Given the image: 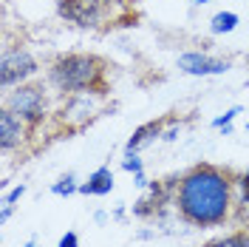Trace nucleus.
I'll use <instances>...</instances> for the list:
<instances>
[{
  "instance_id": "obj_5",
  "label": "nucleus",
  "mask_w": 249,
  "mask_h": 247,
  "mask_svg": "<svg viewBox=\"0 0 249 247\" xmlns=\"http://www.w3.org/2000/svg\"><path fill=\"white\" fill-rule=\"evenodd\" d=\"M37 74V60L31 57L29 51H9L3 54V62H0V82L3 88L15 85V82H23Z\"/></svg>"
},
{
  "instance_id": "obj_6",
  "label": "nucleus",
  "mask_w": 249,
  "mask_h": 247,
  "mask_svg": "<svg viewBox=\"0 0 249 247\" xmlns=\"http://www.w3.org/2000/svg\"><path fill=\"white\" fill-rule=\"evenodd\" d=\"M178 68L184 74H193V77H210V74H224L230 71V62L218 60V57H210V54H198V51H187L178 57Z\"/></svg>"
},
{
  "instance_id": "obj_1",
  "label": "nucleus",
  "mask_w": 249,
  "mask_h": 247,
  "mask_svg": "<svg viewBox=\"0 0 249 247\" xmlns=\"http://www.w3.org/2000/svg\"><path fill=\"white\" fill-rule=\"evenodd\" d=\"M176 202L190 225H218L230 213V179L210 165H198L178 182Z\"/></svg>"
},
{
  "instance_id": "obj_10",
  "label": "nucleus",
  "mask_w": 249,
  "mask_h": 247,
  "mask_svg": "<svg viewBox=\"0 0 249 247\" xmlns=\"http://www.w3.org/2000/svg\"><path fill=\"white\" fill-rule=\"evenodd\" d=\"M161 134V123H147V125H142V128H136L133 131V137L127 139V145H124V151L127 154H133V151H139L142 145H147L153 137H159Z\"/></svg>"
},
{
  "instance_id": "obj_3",
  "label": "nucleus",
  "mask_w": 249,
  "mask_h": 247,
  "mask_svg": "<svg viewBox=\"0 0 249 247\" xmlns=\"http://www.w3.org/2000/svg\"><path fill=\"white\" fill-rule=\"evenodd\" d=\"M110 3L113 0H60V15L65 20H71L74 26H99L110 12Z\"/></svg>"
},
{
  "instance_id": "obj_18",
  "label": "nucleus",
  "mask_w": 249,
  "mask_h": 247,
  "mask_svg": "<svg viewBox=\"0 0 249 247\" xmlns=\"http://www.w3.org/2000/svg\"><path fill=\"white\" fill-rule=\"evenodd\" d=\"M57 247H79L77 233H71V230H68V233H65V236L60 239V245H57Z\"/></svg>"
},
{
  "instance_id": "obj_17",
  "label": "nucleus",
  "mask_w": 249,
  "mask_h": 247,
  "mask_svg": "<svg viewBox=\"0 0 249 247\" xmlns=\"http://www.w3.org/2000/svg\"><path fill=\"white\" fill-rule=\"evenodd\" d=\"M238 187H241V202L249 205V173H244V176L238 179Z\"/></svg>"
},
{
  "instance_id": "obj_13",
  "label": "nucleus",
  "mask_w": 249,
  "mask_h": 247,
  "mask_svg": "<svg viewBox=\"0 0 249 247\" xmlns=\"http://www.w3.org/2000/svg\"><path fill=\"white\" fill-rule=\"evenodd\" d=\"M74 182H77V179H74V173H65L60 182L51 187V193H57V196H71L74 190H79V187L74 185Z\"/></svg>"
},
{
  "instance_id": "obj_19",
  "label": "nucleus",
  "mask_w": 249,
  "mask_h": 247,
  "mask_svg": "<svg viewBox=\"0 0 249 247\" xmlns=\"http://www.w3.org/2000/svg\"><path fill=\"white\" fill-rule=\"evenodd\" d=\"M9 216H12V205H3V213H0V222H6Z\"/></svg>"
},
{
  "instance_id": "obj_9",
  "label": "nucleus",
  "mask_w": 249,
  "mask_h": 247,
  "mask_svg": "<svg viewBox=\"0 0 249 247\" xmlns=\"http://www.w3.org/2000/svg\"><path fill=\"white\" fill-rule=\"evenodd\" d=\"M161 202H164V187L159 185V182H153V185H150V196H144V199L136 202V205H133V213H136V216H150L153 210L161 207Z\"/></svg>"
},
{
  "instance_id": "obj_11",
  "label": "nucleus",
  "mask_w": 249,
  "mask_h": 247,
  "mask_svg": "<svg viewBox=\"0 0 249 247\" xmlns=\"http://www.w3.org/2000/svg\"><path fill=\"white\" fill-rule=\"evenodd\" d=\"M235 26H238V15L235 12H218L213 17V23H210V31L213 34H230V31H235Z\"/></svg>"
},
{
  "instance_id": "obj_15",
  "label": "nucleus",
  "mask_w": 249,
  "mask_h": 247,
  "mask_svg": "<svg viewBox=\"0 0 249 247\" xmlns=\"http://www.w3.org/2000/svg\"><path fill=\"white\" fill-rule=\"evenodd\" d=\"M122 168H124V170H130V173H136V176L142 173V159L136 156V151H133V154H124Z\"/></svg>"
},
{
  "instance_id": "obj_14",
  "label": "nucleus",
  "mask_w": 249,
  "mask_h": 247,
  "mask_svg": "<svg viewBox=\"0 0 249 247\" xmlns=\"http://www.w3.org/2000/svg\"><path fill=\"white\" fill-rule=\"evenodd\" d=\"M238 114H241V108L235 105V108H230L224 117H215V120H213V128H224V134H232V125H230V123H232Z\"/></svg>"
},
{
  "instance_id": "obj_22",
  "label": "nucleus",
  "mask_w": 249,
  "mask_h": 247,
  "mask_svg": "<svg viewBox=\"0 0 249 247\" xmlns=\"http://www.w3.org/2000/svg\"><path fill=\"white\" fill-rule=\"evenodd\" d=\"M247 128H249V125H247Z\"/></svg>"
},
{
  "instance_id": "obj_21",
  "label": "nucleus",
  "mask_w": 249,
  "mask_h": 247,
  "mask_svg": "<svg viewBox=\"0 0 249 247\" xmlns=\"http://www.w3.org/2000/svg\"><path fill=\"white\" fill-rule=\"evenodd\" d=\"M190 3H196V6H204V3H210V0H190Z\"/></svg>"
},
{
  "instance_id": "obj_8",
  "label": "nucleus",
  "mask_w": 249,
  "mask_h": 247,
  "mask_svg": "<svg viewBox=\"0 0 249 247\" xmlns=\"http://www.w3.org/2000/svg\"><path fill=\"white\" fill-rule=\"evenodd\" d=\"M110 190H113V173H110V168H96L88 176V182L79 185V193H85V196H105Z\"/></svg>"
},
{
  "instance_id": "obj_16",
  "label": "nucleus",
  "mask_w": 249,
  "mask_h": 247,
  "mask_svg": "<svg viewBox=\"0 0 249 247\" xmlns=\"http://www.w3.org/2000/svg\"><path fill=\"white\" fill-rule=\"evenodd\" d=\"M23 193H26V185H17V187H12V190L6 193V199H3V205H15V202L20 199Z\"/></svg>"
},
{
  "instance_id": "obj_2",
  "label": "nucleus",
  "mask_w": 249,
  "mask_h": 247,
  "mask_svg": "<svg viewBox=\"0 0 249 247\" xmlns=\"http://www.w3.org/2000/svg\"><path fill=\"white\" fill-rule=\"evenodd\" d=\"M102 74V62L96 57H85V54H68L60 57L51 68V82L60 91H85Z\"/></svg>"
},
{
  "instance_id": "obj_7",
  "label": "nucleus",
  "mask_w": 249,
  "mask_h": 247,
  "mask_svg": "<svg viewBox=\"0 0 249 247\" xmlns=\"http://www.w3.org/2000/svg\"><path fill=\"white\" fill-rule=\"evenodd\" d=\"M20 142H23V123H20V117L15 111L3 108V114H0V145H3V151H12Z\"/></svg>"
},
{
  "instance_id": "obj_4",
  "label": "nucleus",
  "mask_w": 249,
  "mask_h": 247,
  "mask_svg": "<svg viewBox=\"0 0 249 247\" xmlns=\"http://www.w3.org/2000/svg\"><path fill=\"white\" fill-rule=\"evenodd\" d=\"M6 108L15 111L20 120H29L31 125L40 123V120H43V108H46L43 88H37V85H20L17 91H12Z\"/></svg>"
},
{
  "instance_id": "obj_20",
  "label": "nucleus",
  "mask_w": 249,
  "mask_h": 247,
  "mask_svg": "<svg viewBox=\"0 0 249 247\" xmlns=\"http://www.w3.org/2000/svg\"><path fill=\"white\" fill-rule=\"evenodd\" d=\"M26 247H37V239H29V242H26Z\"/></svg>"
},
{
  "instance_id": "obj_12",
  "label": "nucleus",
  "mask_w": 249,
  "mask_h": 247,
  "mask_svg": "<svg viewBox=\"0 0 249 247\" xmlns=\"http://www.w3.org/2000/svg\"><path fill=\"white\" fill-rule=\"evenodd\" d=\"M204 247H249V236L247 233H232V236H224V239H215Z\"/></svg>"
}]
</instances>
